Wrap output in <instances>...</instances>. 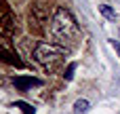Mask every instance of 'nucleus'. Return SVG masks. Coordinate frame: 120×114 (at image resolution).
<instances>
[{"label": "nucleus", "instance_id": "8", "mask_svg": "<svg viewBox=\"0 0 120 114\" xmlns=\"http://www.w3.org/2000/svg\"><path fill=\"white\" fill-rule=\"evenodd\" d=\"M0 59H2V61H6V63H17V66L21 63L17 57H13V53H8V51H4V49H0Z\"/></svg>", "mask_w": 120, "mask_h": 114}, {"label": "nucleus", "instance_id": "3", "mask_svg": "<svg viewBox=\"0 0 120 114\" xmlns=\"http://www.w3.org/2000/svg\"><path fill=\"white\" fill-rule=\"evenodd\" d=\"M51 19H53V15H51L49 4L36 2V4L32 6V11H30V25H34L36 30H44V28L51 23Z\"/></svg>", "mask_w": 120, "mask_h": 114}, {"label": "nucleus", "instance_id": "7", "mask_svg": "<svg viewBox=\"0 0 120 114\" xmlns=\"http://www.w3.org/2000/svg\"><path fill=\"white\" fill-rule=\"evenodd\" d=\"M13 108H19L23 114H36L34 106H30L27 102H15V104H13Z\"/></svg>", "mask_w": 120, "mask_h": 114}, {"label": "nucleus", "instance_id": "2", "mask_svg": "<svg viewBox=\"0 0 120 114\" xmlns=\"http://www.w3.org/2000/svg\"><path fill=\"white\" fill-rule=\"evenodd\" d=\"M65 55H68V49L61 47V44H57V42H38L34 47V53H32V57L36 59V63H40L49 72H55L63 63Z\"/></svg>", "mask_w": 120, "mask_h": 114}, {"label": "nucleus", "instance_id": "4", "mask_svg": "<svg viewBox=\"0 0 120 114\" xmlns=\"http://www.w3.org/2000/svg\"><path fill=\"white\" fill-rule=\"evenodd\" d=\"M13 83H15V87H17L19 91H25V89H30V87H40V85H42V80H40V78H34V76H17Z\"/></svg>", "mask_w": 120, "mask_h": 114}, {"label": "nucleus", "instance_id": "9", "mask_svg": "<svg viewBox=\"0 0 120 114\" xmlns=\"http://www.w3.org/2000/svg\"><path fill=\"white\" fill-rule=\"evenodd\" d=\"M74 72H76V63L72 61V63L68 66V70H65V74H63V78H65V80H72V78H74Z\"/></svg>", "mask_w": 120, "mask_h": 114}, {"label": "nucleus", "instance_id": "10", "mask_svg": "<svg viewBox=\"0 0 120 114\" xmlns=\"http://www.w3.org/2000/svg\"><path fill=\"white\" fill-rule=\"evenodd\" d=\"M110 47L118 53V57H120V42H118V40H110Z\"/></svg>", "mask_w": 120, "mask_h": 114}, {"label": "nucleus", "instance_id": "6", "mask_svg": "<svg viewBox=\"0 0 120 114\" xmlns=\"http://www.w3.org/2000/svg\"><path fill=\"white\" fill-rule=\"evenodd\" d=\"M99 13H101L105 19H116V11H114L110 4H99Z\"/></svg>", "mask_w": 120, "mask_h": 114}, {"label": "nucleus", "instance_id": "5", "mask_svg": "<svg viewBox=\"0 0 120 114\" xmlns=\"http://www.w3.org/2000/svg\"><path fill=\"white\" fill-rule=\"evenodd\" d=\"M91 110V104L86 102V99H78L76 104H74V114H86Z\"/></svg>", "mask_w": 120, "mask_h": 114}, {"label": "nucleus", "instance_id": "1", "mask_svg": "<svg viewBox=\"0 0 120 114\" xmlns=\"http://www.w3.org/2000/svg\"><path fill=\"white\" fill-rule=\"evenodd\" d=\"M51 36L57 44H65V42H74L78 36H80V28L74 19V15L63 8V6H57L53 11V19H51Z\"/></svg>", "mask_w": 120, "mask_h": 114}]
</instances>
